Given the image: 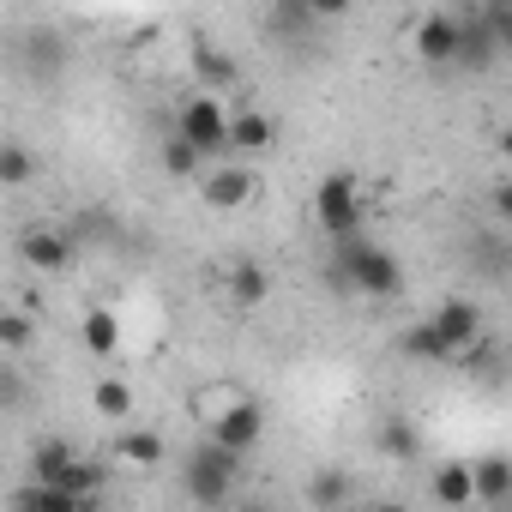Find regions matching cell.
Returning <instances> with one entry per match:
<instances>
[{"instance_id": "1", "label": "cell", "mask_w": 512, "mask_h": 512, "mask_svg": "<svg viewBox=\"0 0 512 512\" xmlns=\"http://www.w3.org/2000/svg\"><path fill=\"white\" fill-rule=\"evenodd\" d=\"M332 272H338V284H344V290H356V296H398V284H404L398 260H392L386 247L362 241V235H344V241H338Z\"/></svg>"}, {"instance_id": "2", "label": "cell", "mask_w": 512, "mask_h": 512, "mask_svg": "<svg viewBox=\"0 0 512 512\" xmlns=\"http://www.w3.org/2000/svg\"><path fill=\"white\" fill-rule=\"evenodd\" d=\"M241 458H247V452H235V446H223V440H205V446H193V458H187V470H181V488H187V500H193V506H223V500L235 494Z\"/></svg>"}, {"instance_id": "3", "label": "cell", "mask_w": 512, "mask_h": 512, "mask_svg": "<svg viewBox=\"0 0 512 512\" xmlns=\"http://www.w3.org/2000/svg\"><path fill=\"white\" fill-rule=\"evenodd\" d=\"M314 223H320L332 241L362 235V187H356V175H326V181L314 187Z\"/></svg>"}, {"instance_id": "4", "label": "cell", "mask_w": 512, "mask_h": 512, "mask_svg": "<svg viewBox=\"0 0 512 512\" xmlns=\"http://www.w3.org/2000/svg\"><path fill=\"white\" fill-rule=\"evenodd\" d=\"M175 133H181V139H193L205 157H217V151L229 145V109H223L217 97H205V91H199V97H187V103H181Z\"/></svg>"}, {"instance_id": "5", "label": "cell", "mask_w": 512, "mask_h": 512, "mask_svg": "<svg viewBox=\"0 0 512 512\" xmlns=\"http://www.w3.org/2000/svg\"><path fill=\"white\" fill-rule=\"evenodd\" d=\"M458 43H464V19H452V13H428L416 25V61L422 67H458Z\"/></svg>"}, {"instance_id": "6", "label": "cell", "mask_w": 512, "mask_h": 512, "mask_svg": "<svg viewBox=\"0 0 512 512\" xmlns=\"http://www.w3.org/2000/svg\"><path fill=\"white\" fill-rule=\"evenodd\" d=\"M253 169H241V163H217V169H205L199 175V199L211 205V211H241L247 199H253Z\"/></svg>"}, {"instance_id": "7", "label": "cell", "mask_w": 512, "mask_h": 512, "mask_svg": "<svg viewBox=\"0 0 512 512\" xmlns=\"http://www.w3.org/2000/svg\"><path fill=\"white\" fill-rule=\"evenodd\" d=\"M260 434H266V410L253 404V398L229 404V410L211 422V440H223V446H235V452H253V446H260Z\"/></svg>"}, {"instance_id": "8", "label": "cell", "mask_w": 512, "mask_h": 512, "mask_svg": "<svg viewBox=\"0 0 512 512\" xmlns=\"http://www.w3.org/2000/svg\"><path fill=\"white\" fill-rule=\"evenodd\" d=\"M19 253H25L31 272H67V266H73V241H67L61 229H49V223L25 229V235H19Z\"/></svg>"}, {"instance_id": "9", "label": "cell", "mask_w": 512, "mask_h": 512, "mask_svg": "<svg viewBox=\"0 0 512 512\" xmlns=\"http://www.w3.org/2000/svg\"><path fill=\"white\" fill-rule=\"evenodd\" d=\"M434 326H440V332L452 338V350L464 356V350H476V338H482V308L464 302V296H452V302L434 308Z\"/></svg>"}, {"instance_id": "10", "label": "cell", "mask_w": 512, "mask_h": 512, "mask_svg": "<svg viewBox=\"0 0 512 512\" xmlns=\"http://www.w3.org/2000/svg\"><path fill=\"white\" fill-rule=\"evenodd\" d=\"M398 350L416 356V362H458V350H452V338L434 326V314L416 320V326H404V332H398Z\"/></svg>"}, {"instance_id": "11", "label": "cell", "mask_w": 512, "mask_h": 512, "mask_svg": "<svg viewBox=\"0 0 512 512\" xmlns=\"http://www.w3.org/2000/svg\"><path fill=\"white\" fill-rule=\"evenodd\" d=\"M272 139H278V121L266 109H235L229 115V145L235 151H266Z\"/></svg>"}, {"instance_id": "12", "label": "cell", "mask_w": 512, "mask_h": 512, "mask_svg": "<svg viewBox=\"0 0 512 512\" xmlns=\"http://www.w3.org/2000/svg\"><path fill=\"white\" fill-rule=\"evenodd\" d=\"M428 494H434L440 506H470V500H476V470H470V464H434Z\"/></svg>"}, {"instance_id": "13", "label": "cell", "mask_w": 512, "mask_h": 512, "mask_svg": "<svg viewBox=\"0 0 512 512\" xmlns=\"http://www.w3.org/2000/svg\"><path fill=\"white\" fill-rule=\"evenodd\" d=\"M470 470H476V500H482V506H500V500H512V458L488 452V458H476Z\"/></svg>"}, {"instance_id": "14", "label": "cell", "mask_w": 512, "mask_h": 512, "mask_svg": "<svg viewBox=\"0 0 512 512\" xmlns=\"http://www.w3.org/2000/svg\"><path fill=\"white\" fill-rule=\"evenodd\" d=\"M266 296H272V278H266V266H260V260L229 266V302H235V308H260Z\"/></svg>"}, {"instance_id": "15", "label": "cell", "mask_w": 512, "mask_h": 512, "mask_svg": "<svg viewBox=\"0 0 512 512\" xmlns=\"http://www.w3.org/2000/svg\"><path fill=\"white\" fill-rule=\"evenodd\" d=\"M500 55V43H494V31H488V19L482 13H470L464 19V43H458V67H470V73H482L488 61Z\"/></svg>"}, {"instance_id": "16", "label": "cell", "mask_w": 512, "mask_h": 512, "mask_svg": "<svg viewBox=\"0 0 512 512\" xmlns=\"http://www.w3.org/2000/svg\"><path fill=\"white\" fill-rule=\"evenodd\" d=\"M79 338H85L91 356H115V344H121V320H115L109 308H91V314L79 320Z\"/></svg>"}, {"instance_id": "17", "label": "cell", "mask_w": 512, "mask_h": 512, "mask_svg": "<svg viewBox=\"0 0 512 512\" xmlns=\"http://www.w3.org/2000/svg\"><path fill=\"white\" fill-rule=\"evenodd\" d=\"M115 458L151 470V464H163V434H151V428H127V434L115 440Z\"/></svg>"}, {"instance_id": "18", "label": "cell", "mask_w": 512, "mask_h": 512, "mask_svg": "<svg viewBox=\"0 0 512 512\" xmlns=\"http://www.w3.org/2000/svg\"><path fill=\"white\" fill-rule=\"evenodd\" d=\"M163 169H169L175 181H199V175H205V151H199L193 139H181V133H175V139L163 145Z\"/></svg>"}, {"instance_id": "19", "label": "cell", "mask_w": 512, "mask_h": 512, "mask_svg": "<svg viewBox=\"0 0 512 512\" xmlns=\"http://www.w3.org/2000/svg\"><path fill=\"white\" fill-rule=\"evenodd\" d=\"M91 410L109 416V422H127V416H133V386H127V380H97V386H91Z\"/></svg>"}, {"instance_id": "20", "label": "cell", "mask_w": 512, "mask_h": 512, "mask_svg": "<svg viewBox=\"0 0 512 512\" xmlns=\"http://www.w3.org/2000/svg\"><path fill=\"white\" fill-rule=\"evenodd\" d=\"M241 398H247L241 386H205V392H193V416H199V422L211 428V422H217V416H223L229 404H241Z\"/></svg>"}, {"instance_id": "21", "label": "cell", "mask_w": 512, "mask_h": 512, "mask_svg": "<svg viewBox=\"0 0 512 512\" xmlns=\"http://www.w3.org/2000/svg\"><path fill=\"white\" fill-rule=\"evenodd\" d=\"M476 13L488 19V31H494L500 55H512V0H476Z\"/></svg>"}, {"instance_id": "22", "label": "cell", "mask_w": 512, "mask_h": 512, "mask_svg": "<svg viewBox=\"0 0 512 512\" xmlns=\"http://www.w3.org/2000/svg\"><path fill=\"white\" fill-rule=\"evenodd\" d=\"M0 181H7V187H25V181H31V151H25L19 139L0 145Z\"/></svg>"}, {"instance_id": "23", "label": "cell", "mask_w": 512, "mask_h": 512, "mask_svg": "<svg viewBox=\"0 0 512 512\" xmlns=\"http://www.w3.org/2000/svg\"><path fill=\"white\" fill-rule=\"evenodd\" d=\"M193 73H199V79H205V85H229V79H235V61H229V55H217V49H205V43H199V49H193Z\"/></svg>"}, {"instance_id": "24", "label": "cell", "mask_w": 512, "mask_h": 512, "mask_svg": "<svg viewBox=\"0 0 512 512\" xmlns=\"http://www.w3.org/2000/svg\"><path fill=\"white\" fill-rule=\"evenodd\" d=\"M338 500H350V476H338V470H320V476L308 482V506H338Z\"/></svg>"}, {"instance_id": "25", "label": "cell", "mask_w": 512, "mask_h": 512, "mask_svg": "<svg viewBox=\"0 0 512 512\" xmlns=\"http://www.w3.org/2000/svg\"><path fill=\"white\" fill-rule=\"evenodd\" d=\"M380 446H386L392 458H404V464H410V458H416V428H410L404 416H392V422L380 428Z\"/></svg>"}, {"instance_id": "26", "label": "cell", "mask_w": 512, "mask_h": 512, "mask_svg": "<svg viewBox=\"0 0 512 512\" xmlns=\"http://www.w3.org/2000/svg\"><path fill=\"white\" fill-rule=\"evenodd\" d=\"M0 344H7V356H19L31 344V320L25 314H7V326H0Z\"/></svg>"}, {"instance_id": "27", "label": "cell", "mask_w": 512, "mask_h": 512, "mask_svg": "<svg viewBox=\"0 0 512 512\" xmlns=\"http://www.w3.org/2000/svg\"><path fill=\"white\" fill-rule=\"evenodd\" d=\"M350 0H308V19H344Z\"/></svg>"}, {"instance_id": "28", "label": "cell", "mask_w": 512, "mask_h": 512, "mask_svg": "<svg viewBox=\"0 0 512 512\" xmlns=\"http://www.w3.org/2000/svg\"><path fill=\"white\" fill-rule=\"evenodd\" d=\"M494 211H500V223H512V181L494 187Z\"/></svg>"}, {"instance_id": "29", "label": "cell", "mask_w": 512, "mask_h": 512, "mask_svg": "<svg viewBox=\"0 0 512 512\" xmlns=\"http://www.w3.org/2000/svg\"><path fill=\"white\" fill-rule=\"evenodd\" d=\"M500 151H506V157H512V127H506V133H500Z\"/></svg>"}]
</instances>
